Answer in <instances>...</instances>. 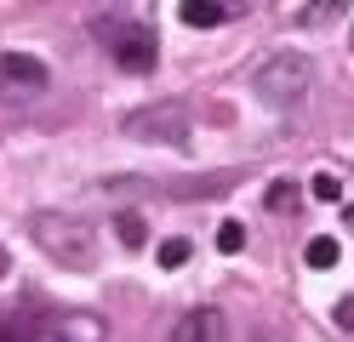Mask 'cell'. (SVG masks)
<instances>
[{"mask_svg":"<svg viewBox=\"0 0 354 342\" xmlns=\"http://www.w3.org/2000/svg\"><path fill=\"white\" fill-rule=\"evenodd\" d=\"M29 240L46 251L57 268H69V274L97 268V228L86 222V217H75V211H46V217H29Z\"/></svg>","mask_w":354,"mask_h":342,"instance_id":"6da1fadb","label":"cell"},{"mask_svg":"<svg viewBox=\"0 0 354 342\" xmlns=\"http://www.w3.org/2000/svg\"><path fill=\"white\" fill-rule=\"evenodd\" d=\"M92 35L115 52V63L126 68V75H149L154 57H160V40H154V29L143 17H126V12H97L92 17Z\"/></svg>","mask_w":354,"mask_h":342,"instance_id":"7a4b0ae2","label":"cell"},{"mask_svg":"<svg viewBox=\"0 0 354 342\" xmlns=\"http://www.w3.org/2000/svg\"><path fill=\"white\" fill-rule=\"evenodd\" d=\"M308 86H315V63L303 52H274V57H263V68L252 75V91L269 108H297L308 97Z\"/></svg>","mask_w":354,"mask_h":342,"instance_id":"3957f363","label":"cell"},{"mask_svg":"<svg viewBox=\"0 0 354 342\" xmlns=\"http://www.w3.org/2000/svg\"><path fill=\"white\" fill-rule=\"evenodd\" d=\"M120 137L131 143H166V149H183L189 143V108L183 103H143L120 120Z\"/></svg>","mask_w":354,"mask_h":342,"instance_id":"277c9868","label":"cell"},{"mask_svg":"<svg viewBox=\"0 0 354 342\" xmlns=\"http://www.w3.org/2000/svg\"><path fill=\"white\" fill-rule=\"evenodd\" d=\"M40 342H109V319L92 308H69V314H52Z\"/></svg>","mask_w":354,"mask_h":342,"instance_id":"5b68a950","label":"cell"},{"mask_svg":"<svg viewBox=\"0 0 354 342\" xmlns=\"http://www.w3.org/2000/svg\"><path fill=\"white\" fill-rule=\"evenodd\" d=\"M171 342H229L223 308H183L177 325H171Z\"/></svg>","mask_w":354,"mask_h":342,"instance_id":"8992f818","label":"cell"},{"mask_svg":"<svg viewBox=\"0 0 354 342\" xmlns=\"http://www.w3.org/2000/svg\"><path fill=\"white\" fill-rule=\"evenodd\" d=\"M52 80V68L29 57V52H0V86H17V91H40Z\"/></svg>","mask_w":354,"mask_h":342,"instance_id":"52a82bcc","label":"cell"},{"mask_svg":"<svg viewBox=\"0 0 354 342\" xmlns=\"http://www.w3.org/2000/svg\"><path fill=\"white\" fill-rule=\"evenodd\" d=\"M177 17H183L189 29H217V23H229V6H217V0H183Z\"/></svg>","mask_w":354,"mask_h":342,"instance_id":"ba28073f","label":"cell"},{"mask_svg":"<svg viewBox=\"0 0 354 342\" xmlns=\"http://www.w3.org/2000/svg\"><path fill=\"white\" fill-rule=\"evenodd\" d=\"M263 200H269V211H280V217H292V211H303V189H297V182L292 177H280V182H269V194H263Z\"/></svg>","mask_w":354,"mask_h":342,"instance_id":"9c48e42d","label":"cell"},{"mask_svg":"<svg viewBox=\"0 0 354 342\" xmlns=\"http://www.w3.org/2000/svg\"><path fill=\"white\" fill-rule=\"evenodd\" d=\"M337 251H343V245L331 240V234H315V240L303 245V263H308V268H337Z\"/></svg>","mask_w":354,"mask_h":342,"instance_id":"30bf717a","label":"cell"},{"mask_svg":"<svg viewBox=\"0 0 354 342\" xmlns=\"http://www.w3.org/2000/svg\"><path fill=\"white\" fill-rule=\"evenodd\" d=\"M154 257H160V268H183V263L194 257V245H189L183 234H171V240H160V251H154Z\"/></svg>","mask_w":354,"mask_h":342,"instance_id":"8fae6325","label":"cell"},{"mask_svg":"<svg viewBox=\"0 0 354 342\" xmlns=\"http://www.w3.org/2000/svg\"><path fill=\"white\" fill-rule=\"evenodd\" d=\"M115 234H120V240H126L131 251H138V245L149 240V222H143L138 211H120V217H115Z\"/></svg>","mask_w":354,"mask_h":342,"instance_id":"7c38bea8","label":"cell"},{"mask_svg":"<svg viewBox=\"0 0 354 342\" xmlns=\"http://www.w3.org/2000/svg\"><path fill=\"white\" fill-rule=\"evenodd\" d=\"M240 245H246V228H240V222L229 217L223 228H217V251H240Z\"/></svg>","mask_w":354,"mask_h":342,"instance_id":"4fadbf2b","label":"cell"},{"mask_svg":"<svg viewBox=\"0 0 354 342\" xmlns=\"http://www.w3.org/2000/svg\"><path fill=\"white\" fill-rule=\"evenodd\" d=\"M308 189H315V200H337V194H343V182H337V177H326V171H320L315 182H308Z\"/></svg>","mask_w":354,"mask_h":342,"instance_id":"5bb4252c","label":"cell"},{"mask_svg":"<svg viewBox=\"0 0 354 342\" xmlns=\"http://www.w3.org/2000/svg\"><path fill=\"white\" fill-rule=\"evenodd\" d=\"M337 325L354 331V296H343V303H337Z\"/></svg>","mask_w":354,"mask_h":342,"instance_id":"9a60e30c","label":"cell"},{"mask_svg":"<svg viewBox=\"0 0 354 342\" xmlns=\"http://www.w3.org/2000/svg\"><path fill=\"white\" fill-rule=\"evenodd\" d=\"M6 274H12V257H6V251H0V280H6Z\"/></svg>","mask_w":354,"mask_h":342,"instance_id":"2e32d148","label":"cell"},{"mask_svg":"<svg viewBox=\"0 0 354 342\" xmlns=\"http://www.w3.org/2000/svg\"><path fill=\"white\" fill-rule=\"evenodd\" d=\"M0 342H17V336H12V325H0Z\"/></svg>","mask_w":354,"mask_h":342,"instance_id":"e0dca14e","label":"cell"}]
</instances>
